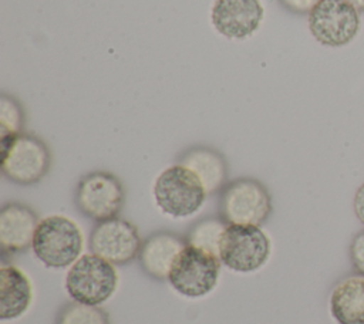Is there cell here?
<instances>
[{
  "label": "cell",
  "instance_id": "obj_3",
  "mask_svg": "<svg viewBox=\"0 0 364 324\" xmlns=\"http://www.w3.org/2000/svg\"><path fill=\"white\" fill-rule=\"evenodd\" d=\"M152 196L156 207L164 215L173 219H185L203 206L208 193L192 171L175 163L158 175L154 182Z\"/></svg>",
  "mask_w": 364,
  "mask_h": 324
},
{
  "label": "cell",
  "instance_id": "obj_2",
  "mask_svg": "<svg viewBox=\"0 0 364 324\" xmlns=\"http://www.w3.org/2000/svg\"><path fill=\"white\" fill-rule=\"evenodd\" d=\"M1 172L20 186L36 185L46 178L51 166L48 145L37 135L20 132L0 141Z\"/></svg>",
  "mask_w": 364,
  "mask_h": 324
},
{
  "label": "cell",
  "instance_id": "obj_17",
  "mask_svg": "<svg viewBox=\"0 0 364 324\" xmlns=\"http://www.w3.org/2000/svg\"><path fill=\"white\" fill-rule=\"evenodd\" d=\"M228 223L218 216H206L189 226L186 230L185 240L188 244L206 250L219 257L220 239Z\"/></svg>",
  "mask_w": 364,
  "mask_h": 324
},
{
  "label": "cell",
  "instance_id": "obj_20",
  "mask_svg": "<svg viewBox=\"0 0 364 324\" xmlns=\"http://www.w3.org/2000/svg\"><path fill=\"white\" fill-rule=\"evenodd\" d=\"M348 253L354 273L364 276V229L351 239Z\"/></svg>",
  "mask_w": 364,
  "mask_h": 324
},
{
  "label": "cell",
  "instance_id": "obj_16",
  "mask_svg": "<svg viewBox=\"0 0 364 324\" xmlns=\"http://www.w3.org/2000/svg\"><path fill=\"white\" fill-rule=\"evenodd\" d=\"M33 300V287L24 271L13 264L0 267V318L21 317Z\"/></svg>",
  "mask_w": 364,
  "mask_h": 324
},
{
  "label": "cell",
  "instance_id": "obj_23",
  "mask_svg": "<svg viewBox=\"0 0 364 324\" xmlns=\"http://www.w3.org/2000/svg\"><path fill=\"white\" fill-rule=\"evenodd\" d=\"M348 4H351L358 13H364V0H346Z\"/></svg>",
  "mask_w": 364,
  "mask_h": 324
},
{
  "label": "cell",
  "instance_id": "obj_10",
  "mask_svg": "<svg viewBox=\"0 0 364 324\" xmlns=\"http://www.w3.org/2000/svg\"><path fill=\"white\" fill-rule=\"evenodd\" d=\"M88 243L91 253L114 266H125L138 260L142 239L132 222L117 216L95 223Z\"/></svg>",
  "mask_w": 364,
  "mask_h": 324
},
{
  "label": "cell",
  "instance_id": "obj_14",
  "mask_svg": "<svg viewBox=\"0 0 364 324\" xmlns=\"http://www.w3.org/2000/svg\"><path fill=\"white\" fill-rule=\"evenodd\" d=\"M176 163L192 171L202 182L208 196L219 193L229 182V165L223 153L209 145H193L182 151Z\"/></svg>",
  "mask_w": 364,
  "mask_h": 324
},
{
  "label": "cell",
  "instance_id": "obj_22",
  "mask_svg": "<svg viewBox=\"0 0 364 324\" xmlns=\"http://www.w3.org/2000/svg\"><path fill=\"white\" fill-rule=\"evenodd\" d=\"M353 209H354L357 219L364 225V183L355 190L354 200H353Z\"/></svg>",
  "mask_w": 364,
  "mask_h": 324
},
{
  "label": "cell",
  "instance_id": "obj_11",
  "mask_svg": "<svg viewBox=\"0 0 364 324\" xmlns=\"http://www.w3.org/2000/svg\"><path fill=\"white\" fill-rule=\"evenodd\" d=\"M33 207L21 202H7L0 209V249L1 259L27 252L40 223Z\"/></svg>",
  "mask_w": 364,
  "mask_h": 324
},
{
  "label": "cell",
  "instance_id": "obj_5",
  "mask_svg": "<svg viewBox=\"0 0 364 324\" xmlns=\"http://www.w3.org/2000/svg\"><path fill=\"white\" fill-rule=\"evenodd\" d=\"M64 286L73 301L101 306L114 296L118 287V273L112 263L88 253L70 266Z\"/></svg>",
  "mask_w": 364,
  "mask_h": 324
},
{
  "label": "cell",
  "instance_id": "obj_4",
  "mask_svg": "<svg viewBox=\"0 0 364 324\" xmlns=\"http://www.w3.org/2000/svg\"><path fill=\"white\" fill-rule=\"evenodd\" d=\"M82 244V232L74 220L63 215H51L40 220L31 249L46 267L65 269L81 256Z\"/></svg>",
  "mask_w": 364,
  "mask_h": 324
},
{
  "label": "cell",
  "instance_id": "obj_8",
  "mask_svg": "<svg viewBox=\"0 0 364 324\" xmlns=\"http://www.w3.org/2000/svg\"><path fill=\"white\" fill-rule=\"evenodd\" d=\"M272 243L260 226L228 225L219 247L220 263L235 273H253L269 260Z\"/></svg>",
  "mask_w": 364,
  "mask_h": 324
},
{
  "label": "cell",
  "instance_id": "obj_18",
  "mask_svg": "<svg viewBox=\"0 0 364 324\" xmlns=\"http://www.w3.org/2000/svg\"><path fill=\"white\" fill-rule=\"evenodd\" d=\"M55 324H109V317L100 306L70 301L60 307Z\"/></svg>",
  "mask_w": 364,
  "mask_h": 324
},
{
  "label": "cell",
  "instance_id": "obj_13",
  "mask_svg": "<svg viewBox=\"0 0 364 324\" xmlns=\"http://www.w3.org/2000/svg\"><path fill=\"white\" fill-rule=\"evenodd\" d=\"M186 244L185 236L171 230H156L151 233L142 240L138 254L141 270L152 280H166L175 259Z\"/></svg>",
  "mask_w": 364,
  "mask_h": 324
},
{
  "label": "cell",
  "instance_id": "obj_12",
  "mask_svg": "<svg viewBox=\"0 0 364 324\" xmlns=\"http://www.w3.org/2000/svg\"><path fill=\"white\" fill-rule=\"evenodd\" d=\"M210 20L219 34L233 40L250 37L263 20L259 0H215Z\"/></svg>",
  "mask_w": 364,
  "mask_h": 324
},
{
  "label": "cell",
  "instance_id": "obj_7",
  "mask_svg": "<svg viewBox=\"0 0 364 324\" xmlns=\"http://www.w3.org/2000/svg\"><path fill=\"white\" fill-rule=\"evenodd\" d=\"M220 260L215 254L186 244L175 259L166 281L182 297L200 298L218 284Z\"/></svg>",
  "mask_w": 364,
  "mask_h": 324
},
{
  "label": "cell",
  "instance_id": "obj_6",
  "mask_svg": "<svg viewBox=\"0 0 364 324\" xmlns=\"http://www.w3.org/2000/svg\"><path fill=\"white\" fill-rule=\"evenodd\" d=\"M74 205L87 219L98 223L117 217L125 205L121 179L107 171H92L80 178L74 190Z\"/></svg>",
  "mask_w": 364,
  "mask_h": 324
},
{
  "label": "cell",
  "instance_id": "obj_9",
  "mask_svg": "<svg viewBox=\"0 0 364 324\" xmlns=\"http://www.w3.org/2000/svg\"><path fill=\"white\" fill-rule=\"evenodd\" d=\"M311 36L326 47H343L360 30V13L346 0H320L309 13Z\"/></svg>",
  "mask_w": 364,
  "mask_h": 324
},
{
  "label": "cell",
  "instance_id": "obj_15",
  "mask_svg": "<svg viewBox=\"0 0 364 324\" xmlns=\"http://www.w3.org/2000/svg\"><path fill=\"white\" fill-rule=\"evenodd\" d=\"M328 308L337 324H364V276L340 279L331 288Z\"/></svg>",
  "mask_w": 364,
  "mask_h": 324
},
{
  "label": "cell",
  "instance_id": "obj_1",
  "mask_svg": "<svg viewBox=\"0 0 364 324\" xmlns=\"http://www.w3.org/2000/svg\"><path fill=\"white\" fill-rule=\"evenodd\" d=\"M218 210L228 225L262 226L273 213L272 195L256 178H236L219 192Z\"/></svg>",
  "mask_w": 364,
  "mask_h": 324
},
{
  "label": "cell",
  "instance_id": "obj_21",
  "mask_svg": "<svg viewBox=\"0 0 364 324\" xmlns=\"http://www.w3.org/2000/svg\"><path fill=\"white\" fill-rule=\"evenodd\" d=\"M280 4L294 14H309L320 0H279Z\"/></svg>",
  "mask_w": 364,
  "mask_h": 324
},
{
  "label": "cell",
  "instance_id": "obj_19",
  "mask_svg": "<svg viewBox=\"0 0 364 324\" xmlns=\"http://www.w3.org/2000/svg\"><path fill=\"white\" fill-rule=\"evenodd\" d=\"M24 108L17 98L3 92L0 95V141L24 132Z\"/></svg>",
  "mask_w": 364,
  "mask_h": 324
}]
</instances>
